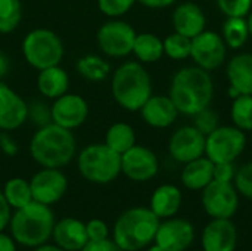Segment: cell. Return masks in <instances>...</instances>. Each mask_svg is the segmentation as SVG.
<instances>
[{
	"label": "cell",
	"mask_w": 252,
	"mask_h": 251,
	"mask_svg": "<svg viewBox=\"0 0 252 251\" xmlns=\"http://www.w3.org/2000/svg\"><path fill=\"white\" fill-rule=\"evenodd\" d=\"M183 166L180 179L183 186L190 191H202L214 180V163L205 155Z\"/></svg>",
	"instance_id": "24"
},
{
	"label": "cell",
	"mask_w": 252,
	"mask_h": 251,
	"mask_svg": "<svg viewBox=\"0 0 252 251\" xmlns=\"http://www.w3.org/2000/svg\"><path fill=\"white\" fill-rule=\"evenodd\" d=\"M171 24L176 33L193 38L205 30L207 16L199 4L193 1H183L174 7Z\"/></svg>",
	"instance_id": "21"
},
{
	"label": "cell",
	"mask_w": 252,
	"mask_h": 251,
	"mask_svg": "<svg viewBox=\"0 0 252 251\" xmlns=\"http://www.w3.org/2000/svg\"><path fill=\"white\" fill-rule=\"evenodd\" d=\"M201 203L211 219H232L239 207V192L233 183L213 180L202 189Z\"/></svg>",
	"instance_id": "10"
},
{
	"label": "cell",
	"mask_w": 252,
	"mask_h": 251,
	"mask_svg": "<svg viewBox=\"0 0 252 251\" xmlns=\"http://www.w3.org/2000/svg\"><path fill=\"white\" fill-rule=\"evenodd\" d=\"M195 241L193 225L180 217H170L159 222L155 244L162 247L165 251H186Z\"/></svg>",
	"instance_id": "16"
},
{
	"label": "cell",
	"mask_w": 252,
	"mask_h": 251,
	"mask_svg": "<svg viewBox=\"0 0 252 251\" xmlns=\"http://www.w3.org/2000/svg\"><path fill=\"white\" fill-rule=\"evenodd\" d=\"M111 93L123 109L139 112L152 96V80L143 64L126 61L118 65L111 77Z\"/></svg>",
	"instance_id": "3"
},
{
	"label": "cell",
	"mask_w": 252,
	"mask_h": 251,
	"mask_svg": "<svg viewBox=\"0 0 252 251\" xmlns=\"http://www.w3.org/2000/svg\"><path fill=\"white\" fill-rule=\"evenodd\" d=\"M28 120V104L6 83H0V132H13Z\"/></svg>",
	"instance_id": "17"
},
{
	"label": "cell",
	"mask_w": 252,
	"mask_h": 251,
	"mask_svg": "<svg viewBox=\"0 0 252 251\" xmlns=\"http://www.w3.org/2000/svg\"><path fill=\"white\" fill-rule=\"evenodd\" d=\"M193 126L205 136L214 132L220 126V117L213 108H205L193 115Z\"/></svg>",
	"instance_id": "34"
},
{
	"label": "cell",
	"mask_w": 252,
	"mask_h": 251,
	"mask_svg": "<svg viewBox=\"0 0 252 251\" xmlns=\"http://www.w3.org/2000/svg\"><path fill=\"white\" fill-rule=\"evenodd\" d=\"M247 146V135L236 126H219L207 136L205 157L214 164L235 163Z\"/></svg>",
	"instance_id": "8"
},
{
	"label": "cell",
	"mask_w": 252,
	"mask_h": 251,
	"mask_svg": "<svg viewBox=\"0 0 252 251\" xmlns=\"http://www.w3.org/2000/svg\"><path fill=\"white\" fill-rule=\"evenodd\" d=\"M136 36L137 33L131 24L120 18H111L99 27L96 41L103 55L118 59L126 58L133 52Z\"/></svg>",
	"instance_id": "9"
},
{
	"label": "cell",
	"mask_w": 252,
	"mask_h": 251,
	"mask_svg": "<svg viewBox=\"0 0 252 251\" xmlns=\"http://www.w3.org/2000/svg\"><path fill=\"white\" fill-rule=\"evenodd\" d=\"M77 169L86 180L106 185L121 175V155L112 151L105 142L92 143L78 152Z\"/></svg>",
	"instance_id": "6"
},
{
	"label": "cell",
	"mask_w": 252,
	"mask_h": 251,
	"mask_svg": "<svg viewBox=\"0 0 252 251\" xmlns=\"http://www.w3.org/2000/svg\"><path fill=\"white\" fill-rule=\"evenodd\" d=\"M159 219L149 207H133L124 212L115 222L112 240L123 251L148 249L155 241Z\"/></svg>",
	"instance_id": "5"
},
{
	"label": "cell",
	"mask_w": 252,
	"mask_h": 251,
	"mask_svg": "<svg viewBox=\"0 0 252 251\" xmlns=\"http://www.w3.org/2000/svg\"><path fill=\"white\" fill-rule=\"evenodd\" d=\"M86 231H87L89 241H102V240H106L108 235H109L108 225L100 219L89 220L86 223Z\"/></svg>",
	"instance_id": "39"
},
{
	"label": "cell",
	"mask_w": 252,
	"mask_h": 251,
	"mask_svg": "<svg viewBox=\"0 0 252 251\" xmlns=\"http://www.w3.org/2000/svg\"><path fill=\"white\" fill-rule=\"evenodd\" d=\"M176 1L177 0H137V3L149 9H165L173 6Z\"/></svg>",
	"instance_id": "44"
},
{
	"label": "cell",
	"mask_w": 252,
	"mask_h": 251,
	"mask_svg": "<svg viewBox=\"0 0 252 251\" xmlns=\"http://www.w3.org/2000/svg\"><path fill=\"white\" fill-rule=\"evenodd\" d=\"M22 21V4L19 0H0V34L15 31Z\"/></svg>",
	"instance_id": "32"
},
{
	"label": "cell",
	"mask_w": 252,
	"mask_h": 251,
	"mask_svg": "<svg viewBox=\"0 0 252 251\" xmlns=\"http://www.w3.org/2000/svg\"><path fill=\"white\" fill-rule=\"evenodd\" d=\"M168 96L183 115L193 117L208 108L214 98V81L210 71L196 65L180 68L171 78Z\"/></svg>",
	"instance_id": "1"
},
{
	"label": "cell",
	"mask_w": 252,
	"mask_h": 251,
	"mask_svg": "<svg viewBox=\"0 0 252 251\" xmlns=\"http://www.w3.org/2000/svg\"><path fill=\"white\" fill-rule=\"evenodd\" d=\"M146 251H165V250H164L162 247H159L158 244H154V246H149Z\"/></svg>",
	"instance_id": "49"
},
{
	"label": "cell",
	"mask_w": 252,
	"mask_h": 251,
	"mask_svg": "<svg viewBox=\"0 0 252 251\" xmlns=\"http://www.w3.org/2000/svg\"><path fill=\"white\" fill-rule=\"evenodd\" d=\"M55 223V215L50 210V206L31 201L15 210L9 226L15 243L35 249L50 240Z\"/></svg>",
	"instance_id": "4"
},
{
	"label": "cell",
	"mask_w": 252,
	"mask_h": 251,
	"mask_svg": "<svg viewBox=\"0 0 252 251\" xmlns=\"http://www.w3.org/2000/svg\"><path fill=\"white\" fill-rule=\"evenodd\" d=\"M0 151L7 157H15L19 152V145L9 132H0Z\"/></svg>",
	"instance_id": "41"
},
{
	"label": "cell",
	"mask_w": 252,
	"mask_h": 251,
	"mask_svg": "<svg viewBox=\"0 0 252 251\" xmlns=\"http://www.w3.org/2000/svg\"><path fill=\"white\" fill-rule=\"evenodd\" d=\"M21 49L25 62L37 71L59 65L65 52L61 37L47 28H34L27 33Z\"/></svg>",
	"instance_id": "7"
},
{
	"label": "cell",
	"mask_w": 252,
	"mask_h": 251,
	"mask_svg": "<svg viewBox=\"0 0 252 251\" xmlns=\"http://www.w3.org/2000/svg\"><path fill=\"white\" fill-rule=\"evenodd\" d=\"M105 143L117 154H124L136 145V132L127 123H114L105 135Z\"/></svg>",
	"instance_id": "27"
},
{
	"label": "cell",
	"mask_w": 252,
	"mask_h": 251,
	"mask_svg": "<svg viewBox=\"0 0 252 251\" xmlns=\"http://www.w3.org/2000/svg\"><path fill=\"white\" fill-rule=\"evenodd\" d=\"M233 126L242 132H252V95H239L230 108Z\"/></svg>",
	"instance_id": "31"
},
{
	"label": "cell",
	"mask_w": 252,
	"mask_h": 251,
	"mask_svg": "<svg viewBox=\"0 0 252 251\" xmlns=\"http://www.w3.org/2000/svg\"><path fill=\"white\" fill-rule=\"evenodd\" d=\"M87 117L89 104L78 93L66 92L62 96L53 99V104L50 107L52 123L68 130H74L83 126Z\"/></svg>",
	"instance_id": "14"
},
{
	"label": "cell",
	"mask_w": 252,
	"mask_h": 251,
	"mask_svg": "<svg viewBox=\"0 0 252 251\" xmlns=\"http://www.w3.org/2000/svg\"><path fill=\"white\" fill-rule=\"evenodd\" d=\"M205 142L207 136L193 124L182 126L170 136L168 154L174 161L186 164L205 155Z\"/></svg>",
	"instance_id": "13"
},
{
	"label": "cell",
	"mask_w": 252,
	"mask_h": 251,
	"mask_svg": "<svg viewBox=\"0 0 252 251\" xmlns=\"http://www.w3.org/2000/svg\"><path fill=\"white\" fill-rule=\"evenodd\" d=\"M230 99L239 95H252V53L244 52L232 56L226 67Z\"/></svg>",
	"instance_id": "19"
},
{
	"label": "cell",
	"mask_w": 252,
	"mask_h": 251,
	"mask_svg": "<svg viewBox=\"0 0 252 251\" xmlns=\"http://www.w3.org/2000/svg\"><path fill=\"white\" fill-rule=\"evenodd\" d=\"M221 37L229 49L238 50L244 47L251 37L247 18H227L221 28Z\"/></svg>",
	"instance_id": "29"
},
{
	"label": "cell",
	"mask_w": 252,
	"mask_h": 251,
	"mask_svg": "<svg viewBox=\"0 0 252 251\" xmlns=\"http://www.w3.org/2000/svg\"><path fill=\"white\" fill-rule=\"evenodd\" d=\"M226 18H247L252 9V0H216Z\"/></svg>",
	"instance_id": "36"
},
{
	"label": "cell",
	"mask_w": 252,
	"mask_h": 251,
	"mask_svg": "<svg viewBox=\"0 0 252 251\" xmlns=\"http://www.w3.org/2000/svg\"><path fill=\"white\" fill-rule=\"evenodd\" d=\"M236 176V169L233 163H219L214 164V180L233 183Z\"/></svg>",
	"instance_id": "40"
},
{
	"label": "cell",
	"mask_w": 252,
	"mask_h": 251,
	"mask_svg": "<svg viewBox=\"0 0 252 251\" xmlns=\"http://www.w3.org/2000/svg\"><path fill=\"white\" fill-rule=\"evenodd\" d=\"M28 120H31L32 123H37L40 127L47 123H52L50 107H46L43 102H34L28 105Z\"/></svg>",
	"instance_id": "38"
},
{
	"label": "cell",
	"mask_w": 252,
	"mask_h": 251,
	"mask_svg": "<svg viewBox=\"0 0 252 251\" xmlns=\"http://www.w3.org/2000/svg\"><path fill=\"white\" fill-rule=\"evenodd\" d=\"M159 172V160L157 154L143 146L134 145L121 154V173L133 182H148Z\"/></svg>",
	"instance_id": "12"
},
{
	"label": "cell",
	"mask_w": 252,
	"mask_h": 251,
	"mask_svg": "<svg viewBox=\"0 0 252 251\" xmlns=\"http://www.w3.org/2000/svg\"><path fill=\"white\" fill-rule=\"evenodd\" d=\"M182 204H183V194L180 188H177L176 185L164 183L154 191L151 197L149 209L161 220V219L174 217L182 209Z\"/></svg>",
	"instance_id": "23"
},
{
	"label": "cell",
	"mask_w": 252,
	"mask_h": 251,
	"mask_svg": "<svg viewBox=\"0 0 252 251\" xmlns=\"http://www.w3.org/2000/svg\"><path fill=\"white\" fill-rule=\"evenodd\" d=\"M0 251H16L15 240L3 232H0Z\"/></svg>",
	"instance_id": "45"
},
{
	"label": "cell",
	"mask_w": 252,
	"mask_h": 251,
	"mask_svg": "<svg viewBox=\"0 0 252 251\" xmlns=\"http://www.w3.org/2000/svg\"><path fill=\"white\" fill-rule=\"evenodd\" d=\"M227 50L229 47L226 46L221 34L211 30H204L192 38L190 58L196 67L211 72L226 62Z\"/></svg>",
	"instance_id": "11"
},
{
	"label": "cell",
	"mask_w": 252,
	"mask_h": 251,
	"mask_svg": "<svg viewBox=\"0 0 252 251\" xmlns=\"http://www.w3.org/2000/svg\"><path fill=\"white\" fill-rule=\"evenodd\" d=\"M3 195L12 209H21L32 201L30 182L22 178H12L3 186Z\"/></svg>",
	"instance_id": "30"
},
{
	"label": "cell",
	"mask_w": 252,
	"mask_h": 251,
	"mask_svg": "<svg viewBox=\"0 0 252 251\" xmlns=\"http://www.w3.org/2000/svg\"><path fill=\"white\" fill-rule=\"evenodd\" d=\"M30 186L32 201L41 203L44 206H52L61 201L65 195L68 189V179L61 172V169L43 167L31 178Z\"/></svg>",
	"instance_id": "15"
},
{
	"label": "cell",
	"mask_w": 252,
	"mask_h": 251,
	"mask_svg": "<svg viewBox=\"0 0 252 251\" xmlns=\"http://www.w3.org/2000/svg\"><path fill=\"white\" fill-rule=\"evenodd\" d=\"M247 22H248V28H250V34H251V37H252V9H251V12L248 13V16H247Z\"/></svg>",
	"instance_id": "48"
},
{
	"label": "cell",
	"mask_w": 252,
	"mask_h": 251,
	"mask_svg": "<svg viewBox=\"0 0 252 251\" xmlns=\"http://www.w3.org/2000/svg\"><path fill=\"white\" fill-rule=\"evenodd\" d=\"M137 0H97L99 10L108 18H121L130 12Z\"/></svg>",
	"instance_id": "35"
},
{
	"label": "cell",
	"mask_w": 252,
	"mask_h": 251,
	"mask_svg": "<svg viewBox=\"0 0 252 251\" xmlns=\"http://www.w3.org/2000/svg\"><path fill=\"white\" fill-rule=\"evenodd\" d=\"M140 64H154L164 56V43L157 34L140 33L136 36L133 52Z\"/></svg>",
	"instance_id": "26"
},
{
	"label": "cell",
	"mask_w": 252,
	"mask_h": 251,
	"mask_svg": "<svg viewBox=\"0 0 252 251\" xmlns=\"http://www.w3.org/2000/svg\"><path fill=\"white\" fill-rule=\"evenodd\" d=\"M9 68H10V64H9L7 56H6L3 52H0V80H1L3 77H6V75H7Z\"/></svg>",
	"instance_id": "46"
},
{
	"label": "cell",
	"mask_w": 252,
	"mask_h": 251,
	"mask_svg": "<svg viewBox=\"0 0 252 251\" xmlns=\"http://www.w3.org/2000/svg\"><path fill=\"white\" fill-rule=\"evenodd\" d=\"M77 142L72 130L55 123L38 127L30 141V155L41 167L62 169L74 160Z\"/></svg>",
	"instance_id": "2"
},
{
	"label": "cell",
	"mask_w": 252,
	"mask_h": 251,
	"mask_svg": "<svg viewBox=\"0 0 252 251\" xmlns=\"http://www.w3.org/2000/svg\"><path fill=\"white\" fill-rule=\"evenodd\" d=\"M238 229L232 219H211L202 231L201 247L204 251H235Z\"/></svg>",
	"instance_id": "18"
},
{
	"label": "cell",
	"mask_w": 252,
	"mask_h": 251,
	"mask_svg": "<svg viewBox=\"0 0 252 251\" xmlns=\"http://www.w3.org/2000/svg\"><path fill=\"white\" fill-rule=\"evenodd\" d=\"M37 89L41 96L56 99L69 92V75L61 65H53L38 71Z\"/></svg>",
	"instance_id": "25"
},
{
	"label": "cell",
	"mask_w": 252,
	"mask_h": 251,
	"mask_svg": "<svg viewBox=\"0 0 252 251\" xmlns=\"http://www.w3.org/2000/svg\"><path fill=\"white\" fill-rule=\"evenodd\" d=\"M34 251H65L63 249H61L59 246H53V244H41L38 247H35Z\"/></svg>",
	"instance_id": "47"
},
{
	"label": "cell",
	"mask_w": 252,
	"mask_h": 251,
	"mask_svg": "<svg viewBox=\"0 0 252 251\" xmlns=\"http://www.w3.org/2000/svg\"><path fill=\"white\" fill-rule=\"evenodd\" d=\"M139 112L142 120L154 129H167L179 117V111L168 95H152Z\"/></svg>",
	"instance_id": "20"
},
{
	"label": "cell",
	"mask_w": 252,
	"mask_h": 251,
	"mask_svg": "<svg viewBox=\"0 0 252 251\" xmlns=\"http://www.w3.org/2000/svg\"><path fill=\"white\" fill-rule=\"evenodd\" d=\"M81 251H123L114 240H102V241H89Z\"/></svg>",
	"instance_id": "42"
},
{
	"label": "cell",
	"mask_w": 252,
	"mask_h": 251,
	"mask_svg": "<svg viewBox=\"0 0 252 251\" xmlns=\"http://www.w3.org/2000/svg\"><path fill=\"white\" fill-rule=\"evenodd\" d=\"M164 55L174 61H183L190 58V49H192V38L179 34L171 33L164 40Z\"/></svg>",
	"instance_id": "33"
},
{
	"label": "cell",
	"mask_w": 252,
	"mask_h": 251,
	"mask_svg": "<svg viewBox=\"0 0 252 251\" xmlns=\"http://www.w3.org/2000/svg\"><path fill=\"white\" fill-rule=\"evenodd\" d=\"M233 185L238 189L239 195L252 201V161L244 164L239 170H236Z\"/></svg>",
	"instance_id": "37"
},
{
	"label": "cell",
	"mask_w": 252,
	"mask_h": 251,
	"mask_svg": "<svg viewBox=\"0 0 252 251\" xmlns=\"http://www.w3.org/2000/svg\"><path fill=\"white\" fill-rule=\"evenodd\" d=\"M52 237L55 244L65 251H81L89 243L86 223L75 217H63L55 223Z\"/></svg>",
	"instance_id": "22"
},
{
	"label": "cell",
	"mask_w": 252,
	"mask_h": 251,
	"mask_svg": "<svg viewBox=\"0 0 252 251\" xmlns=\"http://www.w3.org/2000/svg\"><path fill=\"white\" fill-rule=\"evenodd\" d=\"M12 207L9 206V203L6 201L3 191L0 189V232L4 231L6 226H9L10 217H12Z\"/></svg>",
	"instance_id": "43"
},
{
	"label": "cell",
	"mask_w": 252,
	"mask_h": 251,
	"mask_svg": "<svg viewBox=\"0 0 252 251\" xmlns=\"http://www.w3.org/2000/svg\"><path fill=\"white\" fill-rule=\"evenodd\" d=\"M77 72L86 78L87 81L99 83L103 81L109 72H111V65L109 62L99 56V55H84L77 61Z\"/></svg>",
	"instance_id": "28"
}]
</instances>
